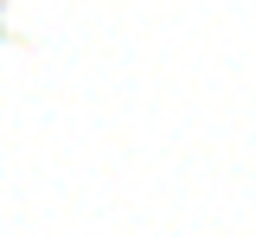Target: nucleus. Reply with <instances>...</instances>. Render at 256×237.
<instances>
[]
</instances>
